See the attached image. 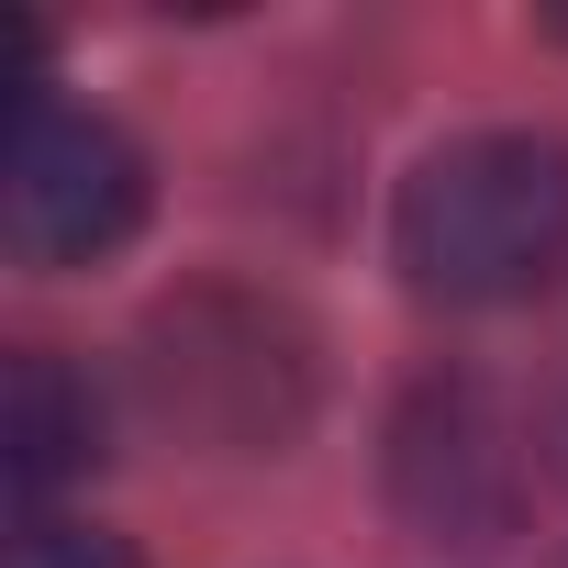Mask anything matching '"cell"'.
<instances>
[{"label": "cell", "instance_id": "6da1fadb", "mask_svg": "<svg viewBox=\"0 0 568 568\" xmlns=\"http://www.w3.org/2000/svg\"><path fill=\"white\" fill-rule=\"evenodd\" d=\"M390 256L424 302H535L568 267V145L557 134H457L390 201Z\"/></svg>", "mask_w": 568, "mask_h": 568}, {"label": "cell", "instance_id": "7a4b0ae2", "mask_svg": "<svg viewBox=\"0 0 568 568\" xmlns=\"http://www.w3.org/2000/svg\"><path fill=\"white\" fill-rule=\"evenodd\" d=\"M23 267H90L145 223V156L112 112L45 101L23 90V134H12V190H0Z\"/></svg>", "mask_w": 568, "mask_h": 568}, {"label": "cell", "instance_id": "3957f363", "mask_svg": "<svg viewBox=\"0 0 568 568\" xmlns=\"http://www.w3.org/2000/svg\"><path fill=\"white\" fill-rule=\"evenodd\" d=\"M0 446H12V490L45 501L68 468L101 457V402H90V379H79L68 357L23 346V357H12V390H0Z\"/></svg>", "mask_w": 568, "mask_h": 568}, {"label": "cell", "instance_id": "277c9868", "mask_svg": "<svg viewBox=\"0 0 568 568\" xmlns=\"http://www.w3.org/2000/svg\"><path fill=\"white\" fill-rule=\"evenodd\" d=\"M12 568H134V546L101 535V524H34V535L12 546Z\"/></svg>", "mask_w": 568, "mask_h": 568}]
</instances>
